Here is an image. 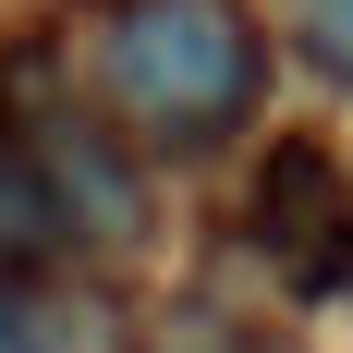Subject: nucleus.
I'll list each match as a JSON object with an SVG mask.
<instances>
[{
	"mask_svg": "<svg viewBox=\"0 0 353 353\" xmlns=\"http://www.w3.org/2000/svg\"><path fill=\"white\" fill-rule=\"evenodd\" d=\"M0 353H73V341H61V317H49V305H25V292L0 281Z\"/></svg>",
	"mask_w": 353,
	"mask_h": 353,
	"instance_id": "obj_4",
	"label": "nucleus"
},
{
	"mask_svg": "<svg viewBox=\"0 0 353 353\" xmlns=\"http://www.w3.org/2000/svg\"><path fill=\"white\" fill-rule=\"evenodd\" d=\"M110 98L134 110L146 134H171V146L219 134L256 98V25L232 0H134L110 25Z\"/></svg>",
	"mask_w": 353,
	"mask_h": 353,
	"instance_id": "obj_1",
	"label": "nucleus"
},
{
	"mask_svg": "<svg viewBox=\"0 0 353 353\" xmlns=\"http://www.w3.org/2000/svg\"><path fill=\"white\" fill-rule=\"evenodd\" d=\"M292 25H305V49L353 85V0H292Z\"/></svg>",
	"mask_w": 353,
	"mask_h": 353,
	"instance_id": "obj_3",
	"label": "nucleus"
},
{
	"mask_svg": "<svg viewBox=\"0 0 353 353\" xmlns=\"http://www.w3.org/2000/svg\"><path fill=\"white\" fill-rule=\"evenodd\" d=\"M244 232L268 244V268H281L292 292H341L353 281V183H341V159H329L317 134H281L268 171H256Z\"/></svg>",
	"mask_w": 353,
	"mask_h": 353,
	"instance_id": "obj_2",
	"label": "nucleus"
}]
</instances>
